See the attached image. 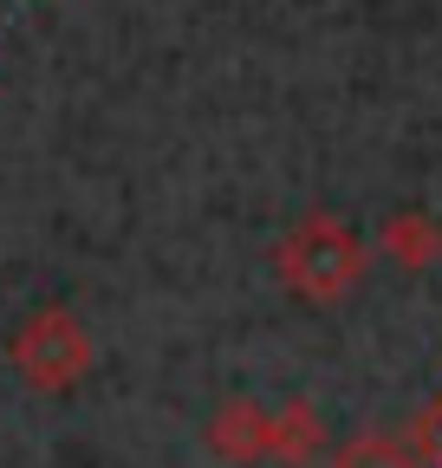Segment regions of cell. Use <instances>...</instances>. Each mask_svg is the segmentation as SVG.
<instances>
[{
  "label": "cell",
  "mask_w": 442,
  "mask_h": 468,
  "mask_svg": "<svg viewBox=\"0 0 442 468\" xmlns=\"http://www.w3.org/2000/svg\"><path fill=\"white\" fill-rule=\"evenodd\" d=\"M14 365L39 390H66L91 365V345H85V332H79L72 313H33L20 325V338H14Z\"/></svg>",
  "instance_id": "1"
},
{
  "label": "cell",
  "mask_w": 442,
  "mask_h": 468,
  "mask_svg": "<svg viewBox=\"0 0 442 468\" xmlns=\"http://www.w3.org/2000/svg\"><path fill=\"white\" fill-rule=\"evenodd\" d=\"M287 280L306 286V292H339L345 280H358V241H352V228L339 221H306L293 241H287Z\"/></svg>",
  "instance_id": "2"
},
{
  "label": "cell",
  "mask_w": 442,
  "mask_h": 468,
  "mask_svg": "<svg viewBox=\"0 0 442 468\" xmlns=\"http://www.w3.org/2000/svg\"><path fill=\"white\" fill-rule=\"evenodd\" d=\"M339 468H416V462H410V449H397V442L364 436V442H352V449L339 455Z\"/></svg>",
  "instance_id": "3"
}]
</instances>
